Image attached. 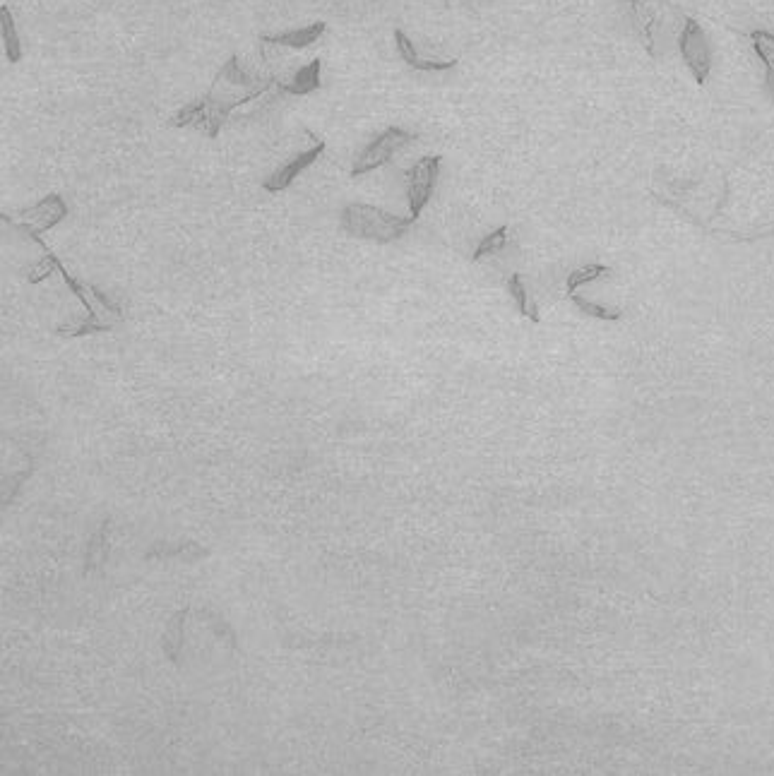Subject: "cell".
Returning <instances> with one entry per match:
<instances>
[{"label":"cell","instance_id":"6da1fadb","mask_svg":"<svg viewBox=\"0 0 774 776\" xmlns=\"http://www.w3.org/2000/svg\"><path fill=\"white\" fill-rule=\"evenodd\" d=\"M270 87H277V80H265V77L250 75L241 65V61H238V56H231L229 61L219 68L217 77H214V82L210 85V92L202 99L193 101V104L183 106L174 116L171 125H174V128H188V125H193V128L202 130V133L214 140V137H219V133H222L231 111L248 104V101L263 97Z\"/></svg>","mask_w":774,"mask_h":776},{"label":"cell","instance_id":"7a4b0ae2","mask_svg":"<svg viewBox=\"0 0 774 776\" xmlns=\"http://www.w3.org/2000/svg\"><path fill=\"white\" fill-rule=\"evenodd\" d=\"M58 272L63 274L65 284L70 286V291L80 298L82 306L87 310V318L80 322H70V325H61L58 327V334L61 337H87V334H97V332H111L118 322L123 320V310L111 301L104 291H99L97 286L92 284H82L77 282L65 270V265L58 260Z\"/></svg>","mask_w":774,"mask_h":776},{"label":"cell","instance_id":"3957f363","mask_svg":"<svg viewBox=\"0 0 774 776\" xmlns=\"http://www.w3.org/2000/svg\"><path fill=\"white\" fill-rule=\"evenodd\" d=\"M414 222L416 219L412 217L392 214L373 205H361V202H354V205H347L342 210V229L349 236L380 243V246L400 241L412 229Z\"/></svg>","mask_w":774,"mask_h":776},{"label":"cell","instance_id":"277c9868","mask_svg":"<svg viewBox=\"0 0 774 776\" xmlns=\"http://www.w3.org/2000/svg\"><path fill=\"white\" fill-rule=\"evenodd\" d=\"M678 49H681L683 63L688 65L695 82L705 85L707 77L712 73V49L705 29L700 27V22L695 20V17H686V22H683L681 37H678Z\"/></svg>","mask_w":774,"mask_h":776},{"label":"cell","instance_id":"5b68a950","mask_svg":"<svg viewBox=\"0 0 774 776\" xmlns=\"http://www.w3.org/2000/svg\"><path fill=\"white\" fill-rule=\"evenodd\" d=\"M416 135L409 133V130L404 128H387L380 133L375 140L368 145L363 152L356 157L354 166H351V176L359 178L363 176V173H371L375 169H380V166H385L387 161H392V157H395L400 149H404L409 145V142H414Z\"/></svg>","mask_w":774,"mask_h":776},{"label":"cell","instance_id":"8992f818","mask_svg":"<svg viewBox=\"0 0 774 776\" xmlns=\"http://www.w3.org/2000/svg\"><path fill=\"white\" fill-rule=\"evenodd\" d=\"M65 214H68V207H65L63 198L61 195L51 193V195H46L44 200H39L34 207L22 210L20 214H17V217H8V214H3V222L17 226V229L25 231L29 238H39L41 234H44V231H49L58 222H63Z\"/></svg>","mask_w":774,"mask_h":776},{"label":"cell","instance_id":"52a82bcc","mask_svg":"<svg viewBox=\"0 0 774 776\" xmlns=\"http://www.w3.org/2000/svg\"><path fill=\"white\" fill-rule=\"evenodd\" d=\"M443 157L440 154H428V157L419 159L412 166V171L407 173V200H409V217L419 219L424 207L431 200L433 188L438 181V169Z\"/></svg>","mask_w":774,"mask_h":776},{"label":"cell","instance_id":"ba28073f","mask_svg":"<svg viewBox=\"0 0 774 776\" xmlns=\"http://www.w3.org/2000/svg\"><path fill=\"white\" fill-rule=\"evenodd\" d=\"M323 149H325V142L315 140L311 147L303 149V152L296 154V157L287 161L284 166H279V169L263 183V188L267 190V193H282V190H287L289 185L296 181V176H299L303 169H308V166H311L313 161L318 159L320 154H323Z\"/></svg>","mask_w":774,"mask_h":776},{"label":"cell","instance_id":"9c48e42d","mask_svg":"<svg viewBox=\"0 0 774 776\" xmlns=\"http://www.w3.org/2000/svg\"><path fill=\"white\" fill-rule=\"evenodd\" d=\"M395 44H397V51H400L402 61L407 63L409 68L421 70V73H445V70H452L457 65L455 58H450V61H433V58H424L419 51H416L412 39H409L402 29H395Z\"/></svg>","mask_w":774,"mask_h":776},{"label":"cell","instance_id":"30bf717a","mask_svg":"<svg viewBox=\"0 0 774 776\" xmlns=\"http://www.w3.org/2000/svg\"><path fill=\"white\" fill-rule=\"evenodd\" d=\"M325 29H327L325 22H313V25L301 27V29H291V32L267 34V37H263V44L287 46V49H308V46L315 44V41L323 37Z\"/></svg>","mask_w":774,"mask_h":776},{"label":"cell","instance_id":"8fae6325","mask_svg":"<svg viewBox=\"0 0 774 776\" xmlns=\"http://www.w3.org/2000/svg\"><path fill=\"white\" fill-rule=\"evenodd\" d=\"M320 68H323V63H320V58H315V61L303 65V68L294 75V80L291 82L277 80V89L284 94H291V97H306V94L318 92L320 89Z\"/></svg>","mask_w":774,"mask_h":776},{"label":"cell","instance_id":"7c38bea8","mask_svg":"<svg viewBox=\"0 0 774 776\" xmlns=\"http://www.w3.org/2000/svg\"><path fill=\"white\" fill-rule=\"evenodd\" d=\"M0 34H3V49H5V58L10 63H20L22 61V41L20 34H17L15 27V17L10 13L8 5L0 8Z\"/></svg>","mask_w":774,"mask_h":776},{"label":"cell","instance_id":"4fadbf2b","mask_svg":"<svg viewBox=\"0 0 774 776\" xmlns=\"http://www.w3.org/2000/svg\"><path fill=\"white\" fill-rule=\"evenodd\" d=\"M186 616H188L186 608L174 613V618H171L169 628H166V635L162 640L164 652L171 661H174V664H178V654H181V647H183V625H186Z\"/></svg>","mask_w":774,"mask_h":776},{"label":"cell","instance_id":"5bb4252c","mask_svg":"<svg viewBox=\"0 0 774 776\" xmlns=\"http://www.w3.org/2000/svg\"><path fill=\"white\" fill-rule=\"evenodd\" d=\"M508 291H510V296L515 298V303H517V308H520V313L525 315V318H529V320L537 322V325H539L541 315H539L537 306H534V303L529 301V294H527L525 284H522V274H512V277L508 279Z\"/></svg>","mask_w":774,"mask_h":776},{"label":"cell","instance_id":"9a60e30c","mask_svg":"<svg viewBox=\"0 0 774 776\" xmlns=\"http://www.w3.org/2000/svg\"><path fill=\"white\" fill-rule=\"evenodd\" d=\"M570 301H573L575 306L582 310V313L589 315V318L606 320V322H616V320H621V318H623V310H618V308H604V306H599V303H594V301H587V298L577 294V291H575V294H570Z\"/></svg>","mask_w":774,"mask_h":776},{"label":"cell","instance_id":"2e32d148","mask_svg":"<svg viewBox=\"0 0 774 776\" xmlns=\"http://www.w3.org/2000/svg\"><path fill=\"white\" fill-rule=\"evenodd\" d=\"M606 274H611V270L606 265H585V267H580V270L570 272L568 282H565V286H568V296L575 294L580 286L597 282V279L606 277Z\"/></svg>","mask_w":774,"mask_h":776},{"label":"cell","instance_id":"e0dca14e","mask_svg":"<svg viewBox=\"0 0 774 776\" xmlns=\"http://www.w3.org/2000/svg\"><path fill=\"white\" fill-rule=\"evenodd\" d=\"M505 246H508V226H498L496 231H491V234H488L484 241L476 246L472 260L474 262L484 260V258H488V255L500 253V250H503Z\"/></svg>","mask_w":774,"mask_h":776},{"label":"cell","instance_id":"ac0fdd59","mask_svg":"<svg viewBox=\"0 0 774 776\" xmlns=\"http://www.w3.org/2000/svg\"><path fill=\"white\" fill-rule=\"evenodd\" d=\"M106 529H109V524H104V527L99 529V534L94 536L92 541H89L85 572H92L94 567L101 565L106 560V551H109V541H106Z\"/></svg>","mask_w":774,"mask_h":776},{"label":"cell","instance_id":"d6986e66","mask_svg":"<svg viewBox=\"0 0 774 776\" xmlns=\"http://www.w3.org/2000/svg\"><path fill=\"white\" fill-rule=\"evenodd\" d=\"M753 51H755V56H758L762 61V65H765V85H767V89H770V94L774 99V56H772V49L767 44H762V41L753 39Z\"/></svg>","mask_w":774,"mask_h":776},{"label":"cell","instance_id":"ffe728a7","mask_svg":"<svg viewBox=\"0 0 774 776\" xmlns=\"http://www.w3.org/2000/svg\"><path fill=\"white\" fill-rule=\"evenodd\" d=\"M750 39H758L762 44H767L770 49H774V34L765 32V29H755V32H750Z\"/></svg>","mask_w":774,"mask_h":776},{"label":"cell","instance_id":"44dd1931","mask_svg":"<svg viewBox=\"0 0 774 776\" xmlns=\"http://www.w3.org/2000/svg\"><path fill=\"white\" fill-rule=\"evenodd\" d=\"M642 3V0H630V5H633V8H635V5H640Z\"/></svg>","mask_w":774,"mask_h":776}]
</instances>
